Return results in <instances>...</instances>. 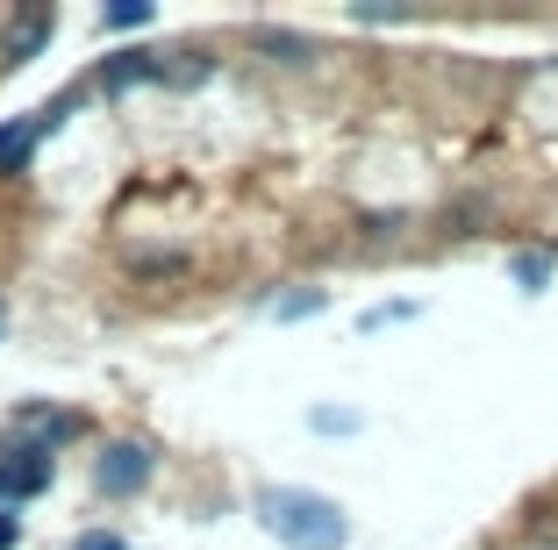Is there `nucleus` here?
I'll return each mask as SVG.
<instances>
[{
	"label": "nucleus",
	"instance_id": "14",
	"mask_svg": "<svg viewBox=\"0 0 558 550\" xmlns=\"http://www.w3.org/2000/svg\"><path fill=\"white\" fill-rule=\"evenodd\" d=\"M72 550H130V543H122L116 529H86V536H80V543H72Z\"/></svg>",
	"mask_w": 558,
	"mask_h": 550
},
{
	"label": "nucleus",
	"instance_id": "6",
	"mask_svg": "<svg viewBox=\"0 0 558 550\" xmlns=\"http://www.w3.org/2000/svg\"><path fill=\"white\" fill-rule=\"evenodd\" d=\"M158 72H165V58H150V50H122V58H100L94 86L122 94V86H144V80H158Z\"/></svg>",
	"mask_w": 558,
	"mask_h": 550
},
{
	"label": "nucleus",
	"instance_id": "16",
	"mask_svg": "<svg viewBox=\"0 0 558 550\" xmlns=\"http://www.w3.org/2000/svg\"><path fill=\"white\" fill-rule=\"evenodd\" d=\"M0 337H8V301H0Z\"/></svg>",
	"mask_w": 558,
	"mask_h": 550
},
{
	"label": "nucleus",
	"instance_id": "5",
	"mask_svg": "<svg viewBox=\"0 0 558 550\" xmlns=\"http://www.w3.org/2000/svg\"><path fill=\"white\" fill-rule=\"evenodd\" d=\"M50 36H58V8L29 0V8H15L8 29H0V58H8V65H29L36 50H50Z\"/></svg>",
	"mask_w": 558,
	"mask_h": 550
},
{
	"label": "nucleus",
	"instance_id": "9",
	"mask_svg": "<svg viewBox=\"0 0 558 550\" xmlns=\"http://www.w3.org/2000/svg\"><path fill=\"white\" fill-rule=\"evenodd\" d=\"M265 315H272V322H308V315H323V293H315V286H301V293H279V301H272Z\"/></svg>",
	"mask_w": 558,
	"mask_h": 550
},
{
	"label": "nucleus",
	"instance_id": "1",
	"mask_svg": "<svg viewBox=\"0 0 558 550\" xmlns=\"http://www.w3.org/2000/svg\"><path fill=\"white\" fill-rule=\"evenodd\" d=\"M251 508H258V522L287 550H344L351 543V515L329 493H308V486H265Z\"/></svg>",
	"mask_w": 558,
	"mask_h": 550
},
{
	"label": "nucleus",
	"instance_id": "3",
	"mask_svg": "<svg viewBox=\"0 0 558 550\" xmlns=\"http://www.w3.org/2000/svg\"><path fill=\"white\" fill-rule=\"evenodd\" d=\"M50 479H58V457L29 451V443H8V451H0V508L36 501V493H44Z\"/></svg>",
	"mask_w": 558,
	"mask_h": 550
},
{
	"label": "nucleus",
	"instance_id": "12",
	"mask_svg": "<svg viewBox=\"0 0 558 550\" xmlns=\"http://www.w3.org/2000/svg\"><path fill=\"white\" fill-rule=\"evenodd\" d=\"M158 80H165V86H201V80H208V58H194V50H180V65H165Z\"/></svg>",
	"mask_w": 558,
	"mask_h": 550
},
{
	"label": "nucleus",
	"instance_id": "13",
	"mask_svg": "<svg viewBox=\"0 0 558 550\" xmlns=\"http://www.w3.org/2000/svg\"><path fill=\"white\" fill-rule=\"evenodd\" d=\"M509 272H515V286H523V293H544V279H551V265H544V258H515Z\"/></svg>",
	"mask_w": 558,
	"mask_h": 550
},
{
	"label": "nucleus",
	"instance_id": "15",
	"mask_svg": "<svg viewBox=\"0 0 558 550\" xmlns=\"http://www.w3.org/2000/svg\"><path fill=\"white\" fill-rule=\"evenodd\" d=\"M15 543H22V522L8 515V508H0V550H15Z\"/></svg>",
	"mask_w": 558,
	"mask_h": 550
},
{
	"label": "nucleus",
	"instance_id": "10",
	"mask_svg": "<svg viewBox=\"0 0 558 550\" xmlns=\"http://www.w3.org/2000/svg\"><path fill=\"white\" fill-rule=\"evenodd\" d=\"M150 22V0H116V8H100V29L116 36V29H144Z\"/></svg>",
	"mask_w": 558,
	"mask_h": 550
},
{
	"label": "nucleus",
	"instance_id": "7",
	"mask_svg": "<svg viewBox=\"0 0 558 550\" xmlns=\"http://www.w3.org/2000/svg\"><path fill=\"white\" fill-rule=\"evenodd\" d=\"M36 144H44V130H36V114H22V122H8V130H0V172H8V179H15V172H29Z\"/></svg>",
	"mask_w": 558,
	"mask_h": 550
},
{
	"label": "nucleus",
	"instance_id": "4",
	"mask_svg": "<svg viewBox=\"0 0 558 550\" xmlns=\"http://www.w3.org/2000/svg\"><path fill=\"white\" fill-rule=\"evenodd\" d=\"M80 429H86V421L65 415V407H15V429H8V443H29V451L58 457L72 437H80Z\"/></svg>",
	"mask_w": 558,
	"mask_h": 550
},
{
	"label": "nucleus",
	"instance_id": "11",
	"mask_svg": "<svg viewBox=\"0 0 558 550\" xmlns=\"http://www.w3.org/2000/svg\"><path fill=\"white\" fill-rule=\"evenodd\" d=\"M415 315H423V301H379V308H365L359 322L365 329H387V322H415Z\"/></svg>",
	"mask_w": 558,
	"mask_h": 550
},
{
	"label": "nucleus",
	"instance_id": "8",
	"mask_svg": "<svg viewBox=\"0 0 558 550\" xmlns=\"http://www.w3.org/2000/svg\"><path fill=\"white\" fill-rule=\"evenodd\" d=\"M308 429H315V437H359L365 415H359V407H308Z\"/></svg>",
	"mask_w": 558,
	"mask_h": 550
},
{
	"label": "nucleus",
	"instance_id": "2",
	"mask_svg": "<svg viewBox=\"0 0 558 550\" xmlns=\"http://www.w3.org/2000/svg\"><path fill=\"white\" fill-rule=\"evenodd\" d=\"M150 472H158V451L136 443V437H116L108 451H100V465H94V486L108 493V501H130V493L150 486Z\"/></svg>",
	"mask_w": 558,
	"mask_h": 550
}]
</instances>
